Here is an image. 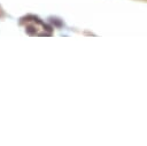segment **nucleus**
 Listing matches in <instances>:
<instances>
[{
  "label": "nucleus",
  "instance_id": "nucleus-1",
  "mask_svg": "<svg viewBox=\"0 0 147 146\" xmlns=\"http://www.w3.org/2000/svg\"><path fill=\"white\" fill-rule=\"evenodd\" d=\"M24 21H34V22L41 24V21L39 20V17L38 16H34V15H26V16L22 17V22H24Z\"/></svg>",
  "mask_w": 147,
  "mask_h": 146
},
{
  "label": "nucleus",
  "instance_id": "nucleus-2",
  "mask_svg": "<svg viewBox=\"0 0 147 146\" xmlns=\"http://www.w3.org/2000/svg\"><path fill=\"white\" fill-rule=\"evenodd\" d=\"M49 20H51V22H52L55 26H62V25H63V22H62L61 20L56 18V17H51Z\"/></svg>",
  "mask_w": 147,
  "mask_h": 146
},
{
  "label": "nucleus",
  "instance_id": "nucleus-3",
  "mask_svg": "<svg viewBox=\"0 0 147 146\" xmlns=\"http://www.w3.org/2000/svg\"><path fill=\"white\" fill-rule=\"evenodd\" d=\"M26 32H28L29 34H36L37 30H36V28H34V26L29 25V26H26Z\"/></svg>",
  "mask_w": 147,
  "mask_h": 146
},
{
  "label": "nucleus",
  "instance_id": "nucleus-4",
  "mask_svg": "<svg viewBox=\"0 0 147 146\" xmlns=\"http://www.w3.org/2000/svg\"><path fill=\"white\" fill-rule=\"evenodd\" d=\"M42 25H44V29H45L46 31H48V32H52V31H53L52 26H49V25H47V24H42Z\"/></svg>",
  "mask_w": 147,
  "mask_h": 146
}]
</instances>
